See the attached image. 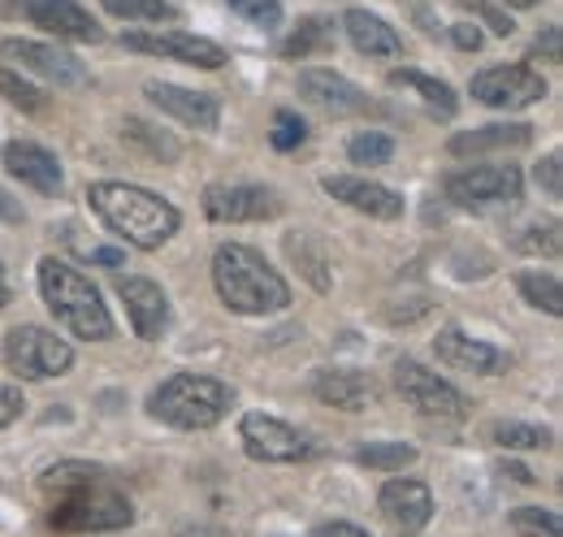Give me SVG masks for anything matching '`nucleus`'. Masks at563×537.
<instances>
[{
  "label": "nucleus",
  "mask_w": 563,
  "mask_h": 537,
  "mask_svg": "<svg viewBox=\"0 0 563 537\" xmlns=\"http://www.w3.org/2000/svg\"><path fill=\"white\" fill-rule=\"evenodd\" d=\"M382 516L390 525H404V529H421L424 520L433 516V494L429 485L417 476H395L382 485Z\"/></svg>",
  "instance_id": "412c9836"
},
{
  "label": "nucleus",
  "mask_w": 563,
  "mask_h": 537,
  "mask_svg": "<svg viewBox=\"0 0 563 537\" xmlns=\"http://www.w3.org/2000/svg\"><path fill=\"white\" fill-rule=\"evenodd\" d=\"M22 416V391L18 386H0V429H9Z\"/></svg>",
  "instance_id": "ea45409f"
},
{
  "label": "nucleus",
  "mask_w": 563,
  "mask_h": 537,
  "mask_svg": "<svg viewBox=\"0 0 563 537\" xmlns=\"http://www.w3.org/2000/svg\"><path fill=\"white\" fill-rule=\"evenodd\" d=\"M551 53V57H560V26H551V31H542V40H538V53Z\"/></svg>",
  "instance_id": "a18cd8bd"
},
{
  "label": "nucleus",
  "mask_w": 563,
  "mask_h": 537,
  "mask_svg": "<svg viewBox=\"0 0 563 537\" xmlns=\"http://www.w3.org/2000/svg\"><path fill=\"white\" fill-rule=\"evenodd\" d=\"M239 434H243V447H247L252 460H265V464H308V460H317V442L303 429L278 420V416L247 412Z\"/></svg>",
  "instance_id": "0eeeda50"
},
{
  "label": "nucleus",
  "mask_w": 563,
  "mask_h": 537,
  "mask_svg": "<svg viewBox=\"0 0 563 537\" xmlns=\"http://www.w3.org/2000/svg\"><path fill=\"white\" fill-rule=\"evenodd\" d=\"M507 472H511V476H516V481H525V485H529V481H533V476H529V472L520 469V464H507Z\"/></svg>",
  "instance_id": "49530a36"
},
{
  "label": "nucleus",
  "mask_w": 563,
  "mask_h": 537,
  "mask_svg": "<svg viewBox=\"0 0 563 537\" xmlns=\"http://www.w3.org/2000/svg\"><path fill=\"white\" fill-rule=\"evenodd\" d=\"M507 4H511V9H533L538 0H507Z\"/></svg>",
  "instance_id": "8fccbe9b"
},
{
  "label": "nucleus",
  "mask_w": 563,
  "mask_h": 537,
  "mask_svg": "<svg viewBox=\"0 0 563 537\" xmlns=\"http://www.w3.org/2000/svg\"><path fill=\"white\" fill-rule=\"evenodd\" d=\"M520 191H525V178L516 165H473L446 178V200L460 208H477V212L507 208L520 200Z\"/></svg>",
  "instance_id": "6e6552de"
},
{
  "label": "nucleus",
  "mask_w": 563,
  "mask_h": 537,
  "mask_svg": "<svg viewBox=\"0 0 563 537\" xmlns=\"http://www.w3.org/2000/svg\"><path fill=\"white\" fill-rule=\"evenodd\" d=\"M511 529L520 537H563V525L555 512H542V507H516L511 512Z\"/></svg>",
  "instance_id": "72a5a7b5"
},
{
  "label": "nucleus",
  "mask_w": 563,
  "mask_h": 537,
  "mask_svg": "<svg viewBox=\"0 0 563 537\" xmlns=\"http://www.w3.org/2000/svg\"><path fill=\"white\" fill-rule=\"evenodd\" d=\"M87 204L96 208V217L126 243H135L143 252H156L161 243H169L183 226L178 208L143 187L131 183H91L87 187Z\"/></svg>",
  "instance_id": "f03ea898"
},
{
  "label": "nucleus",
  "mask_w": 563,
  "mask_h": 537,
  "mask_svg": "<svg viewBox=\"0 0 563 537\" xmlns=\"http://www.w3.org/2000/svg\"><path fill=\"white\" fill-rule=\"evenodd\" d=\"M143 96L152 105H161L169 118H178L196 131H217V122H221L217 96H205V91H187V87H174V83H147Z\"/></svg>",
  "instance_id": "a211bd4d"
},
{
  "label": "nucleus",
  "mask_w": 563,
  "mask_h": 537,
  "mask_svg": "<svg viewBox=\"0 0 563 537\" xmlns=\"http://www.w3.org/2000/svg\"><path fill=\"white\" fill-rule=\"evenodd\" d=\"M494 442L507 447V451H542V447H551V429L511 420V425H498L494 429Z\"/></svg>",
  "instance_id": "473e14b6"
},
{
  "label": "nucleus",
  "mask_w": 563,
  "mask_h": 537,
  "mask_svg": "<svg viewBox=\"0 0 563 537\" xmlns=\"http://www.w3.org/2000/svg\"><path fill=\"white\" fill-rule=\"evenodd\" d=\"M433 351H438L442 364H451L460 373H473V377H490V373L507 369V355L498 347L482 342V338L460 335V330H442V335L433 338Z\"/></svg>",
  "instance_id": "aec40b11"
},
{
  "label": "nucleus",
  "mask_w": 563,
  "mask_h": 537,
  "mask_svg": "<svg viewBox=\"0 0 563 537\" xmlns=\"http://www.w3.org/2000/svg\"><path fill=\"white\" fill-rule=\"evenodd\" d=\"M212 286L230 313L261 317V313H282L290 304V286L282 282L274 265L243 248V243H221L212 256Z\"/></svg>",
  "instance_id": "7ed1b4c3"
},
{
  "label": "nucleus",
  "mask_w": 563,
  "mask_h": 537,
  "mask_svg": "<svg viewBox=\"0 0 563 537\" xmlns=\"http://www.w3.org/2000/svg\"><path fill=\"white\" fill-rule=\"evenodd\" d=\"M303 134H308V122H303L299 113L282 109L278 118H274V134H269V143H274L278 152H290V147H299V143H303Z\"/></svg>",
  "instance_id": "4c0bfd02"
},
{
  "label": "nucleus",
  "mask_w": 563,
  "mask_h": 537,
  "mask_svg": "<svg viewBox=\"0 0 563 537\" xmlns=\"http://www.w3.org/2000/svg\"><path fill=\"white\" fill-rule=\"evenodd\" d=\"M22 217H26V212H22V204H18V200H13V196H9V191H4V187H0V221H9V226H18Z\"/></svg>",
  "instance_id": "c03bdc74"
},
{
  "label": "nucleus",
  "mask_w": 563,
  "mask_h": 537,
  "mask_svg": "<svg viewBox=\"0 0 563 537\" xmlns=\"http://www.w3.org/2000/svg\"><path fill=\"white\" fill-rule=\"evenodd\" d=\"M0 96L13 105V109H22V113H40L44 105H48V91L44 87H35L31 78H22V74H13V69L0 66Z\"/></svg>",
  "instance_id": "c85d7f7f"
},
{
  "label": "nucleus",
  "mask_w": 563,
  "mask_h": 537,
  "mask_svg": "<svg viewBox=\"0 0 563 537\" xmlns=\"http://www.w3.org/2000/svg\"><path fill=\"white\" fill-rule=\"evenodd\" d=\"M355 460L364 469H408V464H417V447H408V442H364L355 451Z\"/></svg>",
  "instance_id": "c756f323"
},
{
  "label": "nucleus",
  "mask_w": 563,
  "mask_h": 537,
  "mask_svg": "<svg viewBox=\"0 0 563 537\" xmlns=\"http://www.w3.org/2000/svg\"><path fill=\"white\" fill-rule=\"evenodd\" d=\"M4 364L22 382H44V377H57V373L70 369L74 351L57 335L40 330V326H13L4 335Z\"/></svg>",
  "instance_id": "423d86ee"
},
{
  "label": "nucleus",
  "mask_w": 563,
  "mask_h": 537,
  "mask_svg": "<svg viewBox=\"0 0 563 537\" xmlns=\"http://www.w3.org/2000/svg\"><path fill=\"white\" fill-rule=\"evenodd\" d=\"M178 537H221V534H205V529H178Z\"/></svg>",
  "instance_id": "09e8293b"
},
{
  "label": "nucleus",
  "mask_w": 563,
  "mask_h": 537,
  "mask_svg": "<svg viewBox=\"0 0 563 537\" xmlns=\"http://www.w3.org/2000/svg\"><path fill=\"white\" fill-rule=\"evenodd\" d=\"M286 256H290V265L308 277L312 291H330V265H325V252H321L317 239H308V234H286Z\"/></svg>",
  "instance_id": "a878e982"
},
{
  "label": "nucleus",
  "mask_w": 563,
  "mask_h": 537,
  "mask_svg": "<svg viewBox=\"0 0 563 537\" xmlns=\"http://www.w3.org/2000/svg\"><path fill=\"white\" fill-rule=\"evenodd\" d=\"M0 13H18L26 22H35L40 31L74 40V44H96L100 40V22L78 4V0H9Z\"/></svg>",
  "instance_id": "9d476101"
},
{
  "label": "nucleus",
  "mask_w": 563,
  "mask_h": 537,
  "mask_svg": "<svg viewBox=\"0 0 563 537\" xmlns=\"http://www.w3.org/2000/svg\"><path fill=\"white\" fill-rule=\"evenodd\" d=\"M9 304V282H4V265H0V308Z\"/></svg>",
  "instance_id": "de8ad7c7"
},
{
  "label": "nucleus",
  "mask_w": 563,
  "mask_h": 537,
  "mask_svg": "<svg viewBox=\"0 0 563 537\" xmlns=\"http://www.w3.org/2000/svg\"><path fill=\"white\" fill-rule=\"evenodd\" d=\"M0 161H4V169L13 174V178H22L31 191H40V196H62V165H57V156L48 152V147H40V143H31V139H13V143H4V152H0Z\"/></svg>",
  "instance_id": "dca6fc26"
},
{
  "label": "nucleus",
  "mask_w": 563,
  "mask_h": 537,
  "mask_svg": "<svg viewBox=\"0 0 563 537\" xmlns=\"http://www.w3.org/2000/svg\"><path fill=\"white\" fill-rule=\"evenodd\" d=\"M451 44L464 48V53H477V48H482V31L468 26V22H460V26H451Z\"/></svg>",
  "instance_id": "79ce46f5"
},
{
  "label": "nucleus",
  "mask_w": 563,
  "mask_h": 537,
  "mask_svg": "<svg viewBox=\"0 0 563 537\" xmlns=\"http://www.w3.org/2000/svg\"><path fill=\"white\" fill-rule=\"evenodd\" d=\"M321 187H325L334 200H343L347 208L364 212V217H377V221H395V217L404 212V196H399V191H390V187H382V183H368V178L330 174V178H321Z\"/></svg>",
  "instance_id": "6ab92c4d"
},
{
  "label": "nucleus",
  "mask_w": 563,
  "mask_h": 537,
  "mask_svg": "<svg viewBox=\"0 0 563 537\" xmlns=\"http://www.w3.org/2000/svg\"><path fill=\"white\" fill-rule=\"evenodd\" d=\"M390 83H395V87H412V91H421L424 105H429V113H433L438 122H451L455 109H460V105H455V91H451L446 83H438V78L421 74V69H395Z\"/></svg>",
  "instance_id": "393cba45"
},
{
  "label": "nucleus",
  "mask_w": 563,
  "mask_h": 537,
  "mask_svg": "<svg viewBox=\"0 0 563 537\" xmlns=\"http://www.w3.org/2000/svg\"><path fill=\"white\" fill-rule=\"evenodd\" d=\"M560 169H563V156H560V152H551L547 161H538V187H547V196H551V200H560V196H563Z\"/></svg>",
  "instance_id": "58836bf2"
},
{
  "label": "nucleus",
  "mask_w": 563,
  "mask_h": 537,
  "mask_svg": "<svg viewBox=\"0 0 563 537\" xmlns=\"http://www.w3.org/2000/svg\"><path fill=\"white\" fill-rule=\"evenodd\" d=\"M516 286H520V295L533 304V308H542L547 317H560L563 313V286L555 273H516Z\"/></svg>",
  "instance_id": "bb28decb"
},
{
  "label": "nucleus",
  "mask_w": 563,
  "mask_h": 537,
  "mask_svg": "<svg viewBox=\"0 0 563 537\" xmlns=\"http://www.w3.org/2000/svg\"><path fill=\"white\" fill-rule=\"evenodd\" d=\"M299 96L308 105H317L321 113H334V118H355V113L373 109V100L334 69H303L299 74Z\"/></svg>",
  "instance_id": "4468645a"
},
{
  "label": "nucleus",
  "mask_w": 563,
  "mask_h": 537,
  "mask_svg": "<svg viewBox=\"0 0 563 537\" xmlns=\"http://www.w3.org/2000/svg\"><path fill=\"white\" fill-rule=\"evenodd\" d=\"M104 13L113 18H143V22H169L174 18V4L165 0H104Z\"/></svg>",
  "instance_id": "f704fd0d"
},
{
  "label": "nucleus",
  "mask_w": 563,
  "mask_h": 537,
  "mask_svg": "<svg viewBox=\"0 0 563 537\" xmlns=\"http://www.w3.org/2000/svg\"><path fill=\"white\" fill-rule=\"evenodd\" d=\"M239 18H247L252 26H265V31H274L282 22V4L278 0H225Z\"/></svg>",
  "instance_id": "e433bc0d"
},
{
  "label": "nucleus",
  "mask_w": 563,
  "mask_h": 537,
  "mask_svg": "<svg viewBox=\"0 0 563 537\" xmlns=\"http://www.w3.org/2000/svg\"><path fill=\"white\" fill-rule=\"evenodd\" d=\"M205 212H209V221H230V226H239V221H269V217L282 212V200L278 191L256 187V183H234V187L221 183V187L205 191Z\"/></svg>",
  "instance_id": "f8f14e48"
},
{
  "label": "nucleus",
  "mask_w": 563,
  "mask_h": 537,
  "mask_svg": "<svg viewBox=\"0 0 563 537\" xmlns=\"http://www.w3.org/2000/svg\"><path fill=\"white\" fill-rule=\"evenodd\" d=\"M230 403H234V391L225 382L205 377V373H178L152 391L147 412L169 429L196 434V429H212L230 412Z\"/></svg>",
  "instance_id": "20e7f679"
},
{
  "label": "nucleus",
  "mask_w": 563,
  "mask_h": 537,
  "mask_svg": "<svg viewBox=\"0 0 563 537\" xmlns=\"http://www.w3.org/2000/svg\"><path fill=\"white\" fill-rule=\"evenodd\" d=\"M312 395L325 403V407L360 412V407H368V399H373V386L355 369H321V373H312Z\"/></svg>",
  "instance_id": "4be33fe9"
},
{
  "label": "nucleus",
  "mask_w": 563,
  "mask_h": 537,
  "mask_svg": "<svg viewBox=\"0 0 563 537\" xmlns=\"http://www.w3.org/2000/svg\"><path fill=\"white\" fill-rule=\"evenodd\" d=\"M82 256H87L91 265H104V268H118L122 261H126V256H122V248H87Z\"/></svg>",
  "instance_id": "37998d69"
},
{
  "label": "nucleus",
  "mask_w": 563,
  "mask_h": 537,
  "mask_svg": "<svg viewBox=\"0 0 563 537\" xmlns=\"http://www.w3.org/2000/svg\"><path fill=\"white\" fill-rule=\"evenodd\" d=\"M343 26H347V35H352L355 48H360V53H368V57H399V53H404V40H399V31H395L390 22H382L377 13L347 9Z\"/></svg>",
  "instance_id": "5701e85b"
},
{
  "label": "nucleus",
  "mask_w": 563,
  "mask_h": 537,
  "mask_svg": "<svg viewBox=\"0 0 563 537\" xmlns=\"http://www.w3.org/2000/svg\"><path fill=\"white\" fill-rule=\"evenodd\" d=\"M547 96V78L529 66H490L473 78V100L490 109H525Z\"/></svg>",
  "instance_id": "9b49d317"
},
{
  "label": "nucleus",
  "mask_w": 563,
  "mask_h": 537,
  "mask_svg": "<svg viewBox=\"0 0 563 537\" xmlns=\"http://www.w3.org/2000/svg\"><path fill=\"white\" fill-rule=\"evenodd\" d=\"M44 494V516L53 534H109L126 529L135 520L131 498L109 481V472L87 469V464H57L40 476Z\"/></svg>",
  "instance_id": "f257e3e1"
},
{
  "label": "nucleus",
  "mask_w": 563,
  "mask_h": 537,
  "mask_svg": "<svg viewBox=\"0 0 563 537\" xmlns=\"http://www.w3.org/2000/svg\"><path fill=\"white\" fill-rule=\"evenodd\" d=\"M560 239H563L560 221H547V226H533V230H525L516 248H520V252H533V256H542V252H547V256H560V252H563Z\"/></svg>",
  "instance_id": "c9c22d12"
},
{
  "label": "nucleus",
  "mask_w": 563,
  "mask_h": 537,
  "mask_svg": "<svg viewBox=\"0 0 563 537\" xmlns=\"http://www.w3.org/2000/svg\"><path fill=\"white\" fill-rule=\"evenodd\" d=\"M395 391L404 395V403L421 416H433V420H464L468 416V399L442 382L438 373H429L417 360H399L395 364Z\"/></svg>",
  "instance_id": "1a4fd4ad"
},
{
  "label": "nucleus",
  "mask_w": 563,
  "mask_h": 537,
  "mask_svg": "<svg viewBox=\"0 0 563 537\" xmlns=\"http://www.w3.org/2000/svg\"><path fill=\"white\" fill-rule=\"evenodd\" d=\"M40 291H44L48 308H53L82 342H104V338L113 335V321H109V308H104L100 291L91 286V277H82V273L70 268L66 261H57V256L40 261Z\"/></svg>",
  "instance_id": "39448f33"
},
{
  "label": "nucleus",
  "mask_w": 563,
  "mask_h": 537,
  "mask_svg": "<svg viewBox=\"0 0 563 537\" xmlns=\"http://www.w3.org/2000/svg\"><path fill=\"white\" fill-rule=\"evenodd\" d=\"M122 134H126L135 147H143L152 161H178V143H174L165 131H156V127L140 122V118H131V122L122 127Z\"/></svg>",
  "instance_id": "7c9ffc66"
},
{
  "label": "nucleus",
  "mask_w": 563,
  "mask_h": 537,
  "mask_svg": "<svg viewBox=\"0 0 563 537\" xmlns=\"http://www.w3.org/2000/svg\"><path fill=\"white\" fill-rule=\"evenodd\" d=\"M312 537H373L368 529H360L352 520H325V525H317Z\"/></svg>",
  "instance_id": "a19ab883"
},
{
  "label": "nucleus",
  "mask_w": 563,
  "mask_h": 537,
  "mask_svg": "<svg viewBox=\"0 0 563 537\" xmlns=\"http://www.w3.org/2000/svg\"><path fill=\"white\" fill-rule=\"evenodd\" d=\"M334 44V26L325 22V18H303L299 26H295V35L290 40H282V57H303V53H317V48H330Z\"/></svg>",
  "instance_id": "cd10ccee"
},
{
  "label": "nucleus",
  "mask_w": 563,
  "mask_h": 537,
  "mask_svg": "<svg viewBox=\"0 0 563 537\" xmlns=\"http://www.w3.org/2000/svg\"><path fill=\"white\" fill-rule=\"evenodd\" d=\"M0 53L22 62V69H35L40 78L57 83V87H82L87 83V66L66 53L62 44H31V40H0Z\"/></svg>",
  "instance_id": "ddd939ff"
},
{
  "label": "nucleus",
  "mask_w": 563,
  "mask_h": 537,
  "mask_svg": "<svg viewBox=\"0 0 563 537\" xmlns=\"http://www.w3.org/2000/svg\"><path fill=\"white\" fill-rule=\"evenodd\" d=\"M126 48L135 53H152V57H174V62H187L196 69H221L225 66V48L221 44H209L200 35H147V31H126L122 35Z\"/></svg>",
  "instance_id": "2eb2a0df"
},
{
  "label": "nucleus",
  "mask_w": 563,
  "mask_h": 537,
  "mask_svg": "<svg viewBox=\"0 0 563 537\" xmlns=\"http://www.w3.org/2000/svg\"><path fill=\"white\" fill-rule=\"evenodd\" d=\"M118 295H122V304L131 313L135 335L147 338V342L165 338V330H169V299L152 277H118Z\"/></svg>",
  "instance_id": "f3484780"
},
{
  "label": "nucleus",
  "mask_w": 563,
  "mask_h": 537,
  "mask_svg": "<svg viewBox=\"0 0 563 537\" xmlns=\"http://www.w3.org/2000/svg\"><path fill=\"white\" fill-rule=\"evenodd\" d=\"M533 139V127L511 122V127H482V131L455 134L451 152L455 156H482V152H503V147H525Z\"/></svg>",
  "instance_id": "b1692460"
},
{
  "label": "nucleus",
  "mask_w": 563,
  "mask_h": 537,
  "mask_svg": "<svg viewBox=\"0 0 563 537\" xmlns=\"http://www.w3.org/2000/svg\"><path fill=\"white\" fill-rule=\"evenodd\" d=\"M347 156L355 165H386L395 156V139L386 131H360L347 139Z\"/></svg>",
  "instance_id": "2f4dec72"
}]
</instances>
